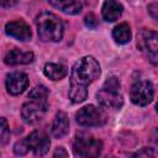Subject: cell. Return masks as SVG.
<instances>
[{"label":"cell","instance_id":"obj_1","mask_svg":"<svg viewBox=\"0 0 158 158\" xmlns=\"http://www.w3.org/2000/svg\"><path fill=\"white\" fill-rule=\"evenodd\" d=\"M100 75V64L91 56L80 58L72 68L69 80V99L74 104L83 102L88 96V85Z\"/></svg>","mask_w":158,"mask_h":158},{"label":"cell","instance_id":"obj_2","mask_svg":"<svg viewBox=\"0 0 158 158\" xmlns=\"http://www.w3.org/2000/svg\"><path fill=\"white\" fill-rule=\"evenodd\" d=\"M48 109V90L44 85L33 88L27 98V101L21 107V116L25 122L32 125L43 118Z\"/></svg>","mask_w":158,"mask_h":158},{"label":"cell","instance_id":"obj_3","mask_svg":"<svg viewBox=\"0 0 158 158\" xmlns=\"http://www.w3.org/2000/svg\"><path fill=\"white\" fill-rule=\"evenodd\" d=\"M36 26L38 37L43 42H59L63 37V23L60 19L52 12H41L36 17Z\"/></svg>","mask_w":158,"mask_h":158},{"label":"cell","instance_id":"obj_4","mask_svg":"<svg viewBox=\"0 0 158 158\" xmlns=\"http://www.w3.org/2000/svg\"><path fill=\"white\" fill-rule=\"evenodd\" d=\"M98 101L106 109H121L123 105V96L120 91V81L116 77H110L104 83L102 88L96 94Z\"/></svg>","mask_w":158,"mask_h":158},{"label":"cell","instance_id":"obj_5","mask_svg":"<svg viewBox=\"0 0 158 158\" xmlns=\"http://www.w3.org/2000/svg\"><path fill=\"white\" fill-rule=\"evenodd\" d=\"M102 142L86 133H78L74 138L73 151L79 157H96L101 153Z\"/></svg>","mask_w":158,"mask_h":158},{"label":"cell","instance_id":"obj_6","mask_svg":"<svg viewBox=\"0 0 158 158\" xmlns=\"http://www.w3.org/2000/svg\"><path fill=\"white\" fill-rule=\"evenodd\" d=\"M137 46L146 58L154 65L158 64V32L141 30L137 37Z\"/></svg>","mask_w":158,"mask_h":158},{"label":"cell","instance_id":"obj_7","mask_svg":"<svg viewBox=\"0 0 158 158\" xmlns=\"http://www.w3.org/2000/svg\"><path fill=\"white\" fill-rule=\"evenodd\" d=\"M75 120L83 127H99L105 123L106 115L101 109L94 105H86L75 114Z\"/></svg>","mask_w":158,"mask_h":158},{"label":"cell","instance_id":"obj_8","mask_svg":"<svg viewBox=\"0 0 158 158\" xmlns=\"http://www.w3.org/2000/svg\"><path fill=\"white\" fill-rule=\"evenodd\" d=\"M131 101L138 106H146L152 102L154 89L149 80H137L130 90Z\"/></svg>","mask_w":158,"mask_h":158},{"label":"cell","instance_id":"obj_9","mask_svg":"<svg viewBox=\"0 0 158 158\" xmlns=\"http://www.w3.org/2000/svg\"><path fill=\"white\" fill-rule=\"evenodd\" d=\"M25 142H26L28 149L35 153V156L46 154L47 151L49 149V144H51V141H49L47 133L43 131H40V130H36L32 133H30L25 138Z\"/></svg>","mask_w":158,"mask_h":158},{"label":"cell","instance_id":"obj_10","mask_svg":"<svg viewBox=\"0 0 158 158\" xmlns=\"http://www.w3.org/2000/svg\"><path fill=\"white\" fill-rule=\"evenodd\" d=\"M6 89L11 95H19L28 86V77L22 72H15L6 77Z\"/></svg>","mask_w":158,"mask_h":158},{"label":"cell","instance_id":"obj_11","mask_svg":"<svg viewBox=\"0 0 158 158\" xmlns=\"http://www.w3.org/2000/svg\"><path fill=\"white\" fill-rule=\"evenodd\" d=\"M5 32L7 36L10 37H14L19 41H28L31 40V30H30V26L22 21V20H16V21H10L6 23L5 26Z\"/></svg>","mask_w":158,"mask_h":158},{"label":"cell","instance_id":"obj_12","mask_svg":"<svg viewBox=\"0 0 158 158\" xmlns=\"http://www.w3.org/2000/svg\"><path fill=\"white\" fill-rule=\"evenodd\" d=\"M33 60V53L32 52H23L19 48L10 49L5 58L4 62L7 65H19V64H28Z\"/></svg>","mask_w":158,"mask_h":158},{"label":"cell","instance_id":"obj_13","mask_svg":"<svg viewBox=\"0 0 158 158\" xmlns=\"http://www.w3.org/2000/svg\"><path fill=\"white\" fill-rule=\"evenodd\" d=\"M48 2L68 15H77L83 9V0H48Z\"/></svg>","mask_w":158,"mask_h":158},{"label":"cell","instance_id":"obj_14","mask_svg":"<svg viewBox=\"0 0 158 158\" xmlns=\"http://www.w3.org/2000/svg\"><path fill=\"white\" fill-rule=\"evenodd\" d=\"M68 132H69L68 116L63 111H59L54 116V120L52 123V135L56 138H63Z\"/></svg>","mask_w":158,"mask_h":158},{"label":"cell","instance_id":"obj_15","mask_svg":"<svg viewBox=\"0 0 158 158\" xmlns=\"http://www.w3.org/2000/svg\"><path fill=\"white\" fill-rule=\"evenodd\" d=\"M101 14L105 21L114 22L118 20L122 14V5L117 0H105L101 9Z\"/></svg>","mask_w":158,"mask_h":158},{"label":"cell","instance_id":"obj_16","mask_svg":"<svg viewBox=\"0 0 158 158\" xmlns=\"http://www.w3.org/2000/svg\"><path fill=\"white\" fill-rule=\"evenodd\" d=\"M43 73L47 78L52 80H60L67 74V68L59 63H47L43 68Z\"/></svg>","mask_w":158,"mask_h":158},{"label":"cell","instance_id":"obj_17","mask_svg":"<svg viewBox=\"0 0 158 158\" xmlns=\"http://www.w3.org/2000/svg\"><path fill=\"white\" fill-rule=\"evenodd\" d=\"M112 37L114 40L120 43V44H125V43H128L130 40H131V30H130V26L128 23L126 22H122L120 25H117L114 31H112Z\"/></svg>","mask_w":158,"mask_h":158},{"label":"cell","instance_id":"obj_18","mask_svg":"<svg viewBox=\"0 0 158 158\" xmlns=\"http://www.w3.org/2000/svg\"><path fill=\"white\" fill-rule=\"evenodd\" d=\"M10 137V132H9V126H7V121L5 117L1 118V144L5 146L9 141Z\"/></svg>","mask_w":158,"mask_h":158},{"label":"cell","instance_id":"obj_19","mask_svg":"<svg viewBox=\"0 0 158 158\" xmlns=\"http://www.w3.org/2000/svg\"><path fill=\"white\" fill-rule=\"evenodd\" d=\"M28 151H30V149H28V147H27L25 139L19 141V142L15 144V147H14V152H15V154H17V156H25Z\"/></svg>","mask_w":158,"mask_h":158},{"label":"cell","instance_id":"obj_20","mask_svg":"<svg viewBox=\"0 0 158 158\" xmlns=\"http://www.w3.org/2000/svg\"><path fill=\"white\" fill-rule=\"evenodd\" d=\"M85 25H86V27H89V28H96L98 27V25H99V21H98V17L94 15V14H88L86 16H85Z\"/></svg>","mask_w":158,"mask_h":158},{"label":"cell","instance_id":"obj_21","mask_svg":"<svg viewBox=\"0 0 158 158\" xmlns=\"http://www.w3.org/2000/svg\"><path fill=\"white\" fill-rule=\"evenodd\" d=\"M148 12L154 20L158 21V4L157 2H152L148 5Z\"/></svg>","mask_w":158,"mask_h":158},{"label":"cell","instance_id":"obj_22","mask_svg":"<svg viewBox=\"0 0 158 158\" xmlns=\"http://www.w3.org/2000/svg\"><path fill=\"white\" fill-rule=\"evenodd\" d=\"M53 157H68V153H67V151L63 148V147H58L56 151H54V153H53Z\"/></svg>","mask_w":158,"mask_h":158},{"label":"cell","instance_id":"obj_23","mask_svg":"<svg viewBox=\"0 0 158 158\" xmlns=\"http://www.w3.org/2000/svg\"><path fill=\"white\" fill-rule=\"evenodd\" d=\"M153 154V152L151 151V148H143L142 151L135 153V156H143V157H151Z\"/></svg>","mask_w":158,"mask_h":158},{"label":"cell","instance_id":"obj_24","mask_svg":"<svg viewBox=\"0 0 158 158\" xmlns=\"http://www.w3.org/2000/svg\"><path fill=\"white\" fill-rule=\"evenodd\" d=\"M17 2V0H2V7H10L12 5H15Z\"/></svg>","mask_w":158,"mask_h":158},{"label":"cell","instance_id":"obj_25","mask_svg":"<svg viewBox=\"0 0 158 158\" xmlns=\"http://www.w3.org/2000/svg\"><path fill=\"white\" fill-rule=\"evenodd\" d=\"M156 110H157V112H158V102H157V105H156Z\"/></svg>","mask_w":158,"mask_h":158}]
</instances>
